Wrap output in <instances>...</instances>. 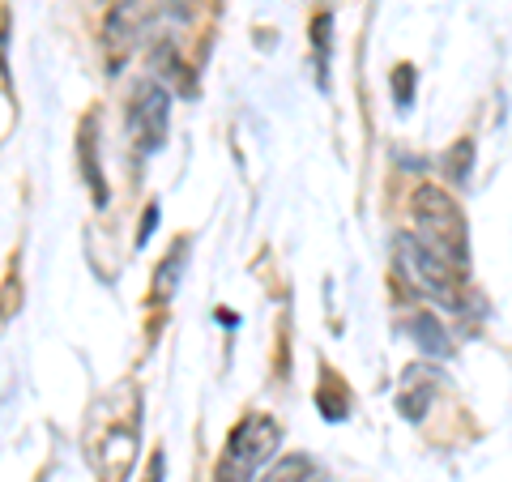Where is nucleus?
<instances>
[{
  "mask_svg": "<svg viewBox=\"0 0 512 482\" xmlns=\"http://www.w3.org/2000/svg\"><path fill=\"white\" fill-rule=\"evenodd\" d=\"M406 333L427 350V355H436V359H444L448 350H453V346H448V333L440 329V320L431 316V312H414V316L406 320Z\"/></svg>",
  "mask_w": 512,
  "mask_h": 482,
  "instance_id": "6e6552de",
  "label": "nucleus"
},
{
  "mask_svg": "<svg viewBox=\"0 0 512 482\" xmlns=\"http://www.w3.org/2000/svg\"><path fill=\"white\" fill-rule=\"evenodd\" d=\"M141 22H146V9L137 5V0H124V5L107 18V64L111 69H120L133 52V43L141 35Z\"/></svg>",
  "mask_w": 512,
  "mask_h": 482,
  "instance_id": "39448f33",
  "label": "nucleus"
},
{
  "mask_svg": "<svg viewBox=\"0 0 512 482\" xmlns=\"http://www.w3.org/2000/svg\"><path fill=\"white\" fill-rule=\"evenodd\" d=\"M82 167H86L90 184H94V201L107 205V188H103V180H99V154H94V120L82 124Z\"/></svg>",
  "mask_w": 512,
  "mask_h": 482,
  "instance_id": "1a4fd4ad",
  "label": "nucleus"
},
{
  "mask_svg": "<svg viewBox=\"0 0 512 482\" xmlns=\"http://www.w3.org/2000/svg\"><path fill=\"white\" fill-rule=\"evenodd\" d=\"M261 482H325V470H320L308 453H291V457H278L269 465Z\"/></svg>",
  "mask_w": 512,
  "mask_h": 482,
  "instance_id": "0eeeda50",
  "label": "nucleus"
},
{
  "mask_svg": "<svg viewBox=\"0 0 512 482\" xmlns=\"http://www.w3.org/2000/svg\"><path fill=\"white\" fill-rule=\"evenodd\" d=\"M278 444H282V427L269 414H248L227 436V453L218 461V482H252L256 470L278 453Z\"/></svg>",
  "mask_w": 512,
  "mask_h": 482,
  "instance_id": "f03ea898",
  "label": "nucleus"
},
{
  "mask_svg": "<svg viewBox=\"0 0 512 482\" xmlns=\"http://www.w3.org/2000/svg\"><path fill=\"white\" fill-rule=\"evenodd\" d=\"M393 256H397V269H402V278L419 295H427L431 303H457V295H461V273H457V265L444 261L440 252H431L419 235H397Z\"/></svg>",
  "mask_w": 512,
  "mask_h": 482,
  "instance_id": "7ed1b4c3",
  "label": "nucleus"
},
{
  "mask_svg": "<svg viewBox=\"0 0 512 482\" xmlns=\"http://www.w3.org/2000/svg\"><path fill=\"white\" fill-rule=\"evenodd\" d=\"M440 389V372L436 367H406V376H402V389H397V410L406 414V419H423L427 406H431V397H436Z\"/></svg>",
  "mask_w": 512,
  "mask_h": 482,
  "instance_id": "423d86ee",
  "label": "nucleus"
},
{
  "mask_svg": "<svg viewBox=\"0 0 512 482\" xmlns=\"http://www.w3.org/2000/svg\"><path fill=\"white\" fill-rule=\"evenodd\" d=\"M397 99H402V107H410V99H414V69L410 64L397 69Z\"/></svg>",
  "mask_w": 512,
  "mask_h": 482,
  "instance_id": "f8f14e48",
  "label": "nucleus"
},
{
  "mask_svg": "<svg viewBox=\"0 0 512 482\" xmlns=\"http://www.w3.org/2000/svg\"><path fill=\"white\" fill-rule=\"evenodd\" d=\"M180 256H184V244L167 256V265H163V286H158V299H167V295H171V286H175V265H180Z\"/></svg>",
  "mask_w": 512,
  "mask_h": 482,
  "instance_id": "9b49d317",
  "label": "nucleus"
},
{
  "mask_svg": "<svg viewBox=\"0 0 512 482\" xmlns=\"http://www.w3.org/2000/svg\"><path fill=\"white\" fill-rule=\"evenodd\" d=\"M448 175L466 184V175H470V141H466V146H453V150H448Z\"/></svg>",
  "mask_w": 512,
  "mask_h": 482,
  "instance_id": "9d476101",
  "label": "nucleus"
},
{
  "mask_svg": "<svg viewBox=\"0 0 512 482\" xmlns=\"http://www.w3.org/2000/svg\"><path fill=\"white\" fill-rule=\"evenodd\" d=\"M128 133L137 137L141 150H158L167 133V90L154 82H141L128 103Z\"/></svg>",
  "mask_w": 512,
  "mask_h": 482,
  "instance_id": "20e7f679",
  "label": "nucleus"
},
{
  "mask_svg": "<svg viewBox=\"0 0 512 482\" xmlns=\"http://www.w3.org/2000/svg\"><path fill=\"white\" fill-rule=\"evenodd\" d=\"M410 218H414V235H419L431 252H440L444 261H453L457 269L466 265V256H470L466 214H461V205L448 197L444 188L423 184L410 201Z\"/></svg>",
  "mask_w": 512,
  "mask_h": 482,
  "instance_id": "f257e3e1",
  "label": "nucleus"
}]
</instances>
